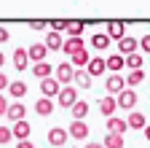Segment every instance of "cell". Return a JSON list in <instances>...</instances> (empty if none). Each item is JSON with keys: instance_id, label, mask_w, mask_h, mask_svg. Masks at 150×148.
Returning a JSON list of instances; mask_svg holds the SVG:
<instances>
[{"instance_id": "cell-35", "label": "cell", "mask_w": 150, "mask_h": 148, "mask_svg": "<svg viewBox=\"0 0 150 148\" xmlns=\"http://www.w3.org/2000/svg\"><path fill=\"white\" fill-rule=\"evenodd\" d=\"M139 46H142V51H145V54H150V35H142Z\"/></svg>"}, {"instance_id": "cell-14", "label": "cell", "mask_w": 150, "mask_h": 148, "mask_svg": "<svg viewBox=\"0 0 150 148\" xmlns=\"http://www.w3.org/2000/svg\"><path fill=\"white\" fill-rule=\"evenodd\" d=\"M13 67L16 70H27L30 67V54H27V49H16L13 51Z\"/></svg>"}, {"instance_id": "cell-2", "label": "cell", "mask_w": 150, "mask_h": 148, "mask_svg": "<svg viewBox=\"0 0 150 148\" xmlns=\"http://www.w3.org/2000/svg\"><path fill=\"white\" fill-rule=\"evenodd\" d=\"M40 92H43V97H46V100H51V97H59V92H62V84H59V81H56V78L51 76V78L40 81Z\"/></svg>"}, {"instance_id": "cell-34", "label": "cell", "mask_w": 150, "mask_h": 148, "mask_svg": "<svg viewBox=\"0 0 150 148\" xmlns=\"http://www.w3.org/2000/svg\"><path fill=\"white\" fill-rule=\"evenodd\" d=\"M46 24H51V22H43V19H32V22H30V27H32V30H43Z\"/></svg>"}, {"instance_id": "cell-3", "label": "cell", "mask_w": 150, "mask_h": 148, "mask_svg": "<svg viewBox=\"0 0 150 148\" xmlns=\"http://www.w3.org/2000/svg\"><path fill=\"white\" fill-rule=\"evenodd\" d=\"M105 35H107L110 41H118V43H121V41L126 38V24H123V22H107Z\"/></svg>"}, {"instance_id": "cell-19", "label": "cell", "mask_w": 150, "mask_h": 148, "mask_svg": "<svg viewBox=\"0 0 150 148\" xmlns=\"http://www.w3.org/2000/svg\"><path fill=\"white\" fill-rule=\"evenodd\" d=\"M88 116V102H83V100H78L72 105V121H83Z\"/></svg>"}, {"instance_id": "cell-10", "label": "cell", "mask_w": 150, "mask_h": 148, "mask_svg": "<svg viewBox=\"0 0 150 148\" xmlns=\"http://www.w3.org/2000/svg\"><path fill=\"white\" fill-rule=\"evenodd\" d=\"M126 129H129L126 119H118V116L107 119V132H110V135H121V137H123V132H126Z\"/></svg>"}, {"instance_id": "cell-33", "label": "cell", "mask_w": 150, "mask_h": 148, "mask_svg": "<svg viewBox=\"0 0 150 148\" xmlns=\"http://www.w3.org/2000/svg\"><path fill=\"white\" fill-rule=\"evenodd\" d=\"M13 137V129H8V127H0V143H8Z\"/></svg>"}, {"instance_id": "cell-27", "label": "cell", "mask_w": 150, "mask_h": 148, "mask_svg": "<svg viewBox=\"0 0 150 148\" xmlns=\"http://www.w3.org/2000/svg\"><path fill=\"white\" fill-rule=\"evenodd\" d=\"M32 73H35L40 81H46V78H51V65H48V62H40V65L32 67Z\"/></svg>"}, {"instance_id": "cell-13", "label": "cell", "mask_w": 150, "mask_h": 148, "mask_svg": "<svg viewBox=\"0 0 150 148\" xmlns=\"http://www.w3.org/2000/svg\"><path fill=\"white\" fill-rule=\"evenodd\" d=\"M67 132H70L75 140H86V137H88V127H86V121H72Z\"/></svg>"}, {"instance_id": "cell-4", "label": "cell", "mask_w": 150, "mask_h": 148, "mask_svg": "<svg viewBox=\"0 0 150 148\" xmlns=\"http://www.w3.org/2000/svg\"><path fill=\"white\" fill-rule=\"evenodd\" d=\"M105 89L110 92V97H115V94H121V92L126 89V78H121L118 73H115V76H107V81H105Z\"/></svg>"}, {"instance_id": "cell-20", "label": "cell", "mask_w": 150, "mask_h": 148, "mask_svg": "<svg viewBox=\"0 0 150 148\" xmlns=\"http://www.w3.org/2000/svg\"><path fill=\"white\" fill-rule=\"evenodd\" d=\"M35 110H38V116H51V113H54V100L40 97V100L35 102Z\"/></svg>"}, {"instance_id": "cell-31", "label": "cell", "mask_w": 150, "mask_h": 148, "mask_svg": "<svg viewBox=\"0 0 150 148\" xmlns=\"http://www.w3.org/2000/svg\"><path fill=\"white\" fill-rule=\"evenodd\" d=\"M126 67H131V70H142V54H131V57H126Z\"/></svg>"}, {"instance_id": "cell-8", "label": "cell", "mask_w": 150, "mask_h": 148, "mask_svg": "<svg viewBox=\"0 0 150 148\" xmlns=\"http://www.w3.org/2000/svg\"><path fill=\"white\" fill-rule=\"evenodd\" d=\"M67 137H70V132H67V129H62V127H54L51 132H48V143H51L54 148H62V145L67 143Z\"/></svg>"}, {"instance_id": "cell-29", "label": "cell", "mask_w": 150, "mask_h": 148, "mask_svg": "<svg viewBox=\"0 0 150 148\" xmlns=\"http://www.w3.org/2000/svg\"><path fill=\"white\" fill-rule=\"evenodd\" d=\"M102 145H105V148H123V137H121V135H110V132H107V137H105Z\"/></svg>"}, {"instance_id": "cell-42", "label": "cell", "mask_w": 150, "mask_h": 148, "mask_svg": "<svg viewBox=\"0 0 150 148\" xmlns=\"http://www.w3.org/2000/svg\"><path fill=\"white\" fill-rule=\"evenodd\" d=\"M3 62H6V54H3V51H0V67H3Z\"/></svg>"}, {"instance_id": "cell-9", "label": "cell", "mask_w": 150, "mask_h": 148, "mask_svg": "<svg viewBox=\"0 0 150 148\" xmlns=\"http://www.w3.org/2000/svg\"><path fill=\"white\" fill-rule=\"evenodd\" d=\"M24 113H27V108L22 105V102H11L8 105V121H13V124H19V121H24Z\"/></svg>"}, {"instance_id": "cell-12", "label": "cell", "mask_w": 150, "mask_h": 148, "mask_svg": "<svg viewBox=\"0 0 150 148\" xmlns=\"http://www.w3.org/2000/svg\"><path fill=\"white\" fill-rule=\"evenodd\" d=\"M118 54H121L123 59L131 57V54H137V38H129V35H126V38L118 43Z\"/></svg>"}, {"instance_id": "cell-6", "label": "cell", "mask_w": 150, "mask_h": 148, "mask_svg": "<svg viewBox=\"0 0 150 148\" xmlns=\"http://www.w3.org/2000/svg\"><path fill=\"white\" fill-rule=\"evenodd\" d=\"M115 100H118V108L131 110V108H137V92H134V89H123Z\"/></svg>"}, {"instance_id": "cell-15", "label": "cell", "mask_w": 150, "mask_h": 148, "mask_svg": "<svg viewBox=\"0 0 150 148\" xmlns=\"http://www.w3.org/2000/svg\"><path fill=\"white\" fill-rule=\"evenodd\" d=\"M115 108H118V100H115V97H110V94H107V97H102V100H99V110H102L107 119H112Z\"/></svg>"}, {"instance_id": "cell-11", "label": "cell", "mask_w": 150, "mask_h": 148, "mask_svg": "<svg viewBox=\"0 0 150 148\" xmlns=\"http://www.w3.org/2000/svg\"><path fill=\"white\" fill-rule=\"evenodd\" d=\"M105 70H107V62H105L102 57H94V59L88 62V67H86V73H88L91 78H99Z\"/></svg>"}, {"instance_id": "cell-21", "label": "cell", "mask_w": 150, "mask_h": 148, "mask_svg": "<svg viewBox=\"0 0 150 148\" xmlns=\"http://www.w3.org/2000/svg\"><path fill=\"white\" fill-rule=\"evenodd\" d=\"M81 49H86L81 38H67V41H64V49H62V51L67 54V57H72V54H75V51H81Z\"/></svg>"}, {"instance_id": "cell-39", "label": "cell", "mask_w": 150, "mask_h": 148, "mask_svg": "<svg viewBox=\"0 0 150 148\" xmlns=\"http://www.w3.org/2000/svg\"><path fill=\"white\" fill-rule=\"evenodd\" d=\"M16 148H35V145H32L30 140H22V143H16Z\"/></svg>"}, {"instance_id": "cell-18", "label": "cell", "mask_w": 150, "mask_h": 148, "mask_svg": "<svg viewBox=\"0 0 150 148\" xmlns=\"http://www.w3.org/2000/svg\"><path fill=\"white\" fill-rule=\"evenodd\" d=\"M30 132H32V129H30V124H27V121L13 124V137H16L19 143H22V140H30Z\"/></svg>"}, {"instance_id": "cell-36", "label": "cell", "mask_w": 150, "mask_h": 148, "mask_svg": "<svg viewBox=\"0 0 150 148\" xmlns=\"http://www.w3.org/2000/svg\"><path fill=\"white\" fill-rule=\"evenodd\" d=\"M6 113H8V100L0 94V116H6Z\"/></svg>"}, {"instance_id": "cell-40", "label": "cell", "mask_w": 150, "mask_h": 148, "mask_svg": "<svg viewBox=\"0 0 150 148\" xmlns=\"http://www.w3.org/2000/svg\"><path fill=\"white\" fill-rule=\"evenodd\" d=\"M86 148H105L102 143H86Z\"/></svg>"}, {"instance_id": "cell-24", "label": "cell", "mask_w": 150, "mask_h": 148, "mask_svg": "<svg viewBox=\"0 0 150 148\" xmlns=\"http://www.w3.org/2000/svg\"><path fill=\"white\" fill-rule=\"evenodd\" d=\"M70 59H72V65H75V67H88V62H91V57H88V51H86V49L75 51Z\"/></svg>"}, {"instance_id": "cell-32", "label": "cell", "mask_w": 150, "mask_h": 148, "mask_svg": "<svg viewBox=\"0 0 150 148\" xmlns=\"http://www.w3.org/2000/svg\"><path fill=\"white\" fill-rule=\"evenodd\" d=\"M67 24H70V22L56 19V22H51V32H62V30H67Z\"/></svg>"}, {"instance_id": "cell-1", "label": "cell", "mask_w": 150, "mask_h": 148, "mask_svg": "<svg viewBox=\"0 0 150 148\" xmlns=\"http://www.w3.org/2000/svg\"><path fill=\"white\" fill-rule=\"evenodd\" d=\"M59 84H72L75 81V67L70 62H62V65H56V76H54Z\"/></svg>"}, {"instance_id": "cell-28", "label": "cell", "mask_w": 150, "mask_h": 148, "mask_svg": "<svg viewBox=\"0 0 150 148\" xmlns=\"http://www.w3.org/2000/svg\"><path fill=\"white\" fill-rule=\"evenodd\" d=\"M75 84H78L81 89H88L91 86V76H88L86 70H75Z\"/></svg>"}, {"instance_id": "cell-22", "label": "cell", "mask_w": 150, "mask_h": 148, "mask_svg": "<svg viewBox=\"0 0 150 148\" xmlns=\"http://www.w3.org/2000/svg\"><path fill=\"white\" fill-rule=\"evenodd\" d=\"M8 94H11V97H16V100H22V97L27 94V84H24V81H11Z\"/></svg>"}, {"instance_id": "cell-5", "label": "cell", "mask_w": 150, "mask_h": 148, "mask_svg": "<svg viewBox=\"0 0 150 148\" xmlns=\"http://www.w3.org/2000/svg\"><path fill=\"white\" fill-rule=\"evenodd\" d=\"M56 100H59V105H62V108H70V110H72V105L78 102V89L64 86V89L59 92V97H56Z\"/></svg>"}, {"instance_id": "cell-7", "label": "cell", "mask_w": 150, "mask_h": 148, "mask_svg": "<svg viewBox=\"0 0 150 148\" xmlns=\"http://www.w3.org/2000/svg\"><path fill=\"white\" fill-rule=\"evenodd\" d=\"M27 54H30V62L40 65V62H46V54H48V49H46V43H32V46L27 49Z\"/></svg>"}, {"instance_id": "cell-37", "label": "cell", "mask_w": 150, "mask_h": 148, "mask_svg": "<svg viewBox=\"0 0 150 148\" xmlns=\"http://www.w3.org/2000/svg\"><path fill=\"white\" fill-rule=\"evenodd\" d=\"M6 41H8V30L0 24V43H6Z\"/></svg>"}, {"instance_id": "cell-17", "label": "cell", "mask_w": 150, "mask_h": 148, "mask_svg": "<svg viewBox=\"0 0 150 148\" xmlns=\"http://www.w3.org/2000/svg\"><path fill=\"white\" fill-rule=\"evenodd\" d=\"M46 49H48V51H59V49H64L62 35H59V32H48V35H46Z\"/></svg>"}, {"instance_id": "cell-30", "label": "cell", "mask_w": 150, "mask_h": 148, "mask_svg": "<svg viewBox=\"0 0 150 148\" xmlns=\"http://www.w3.org/2000/svg\"><path fill=\"white\" fill-rule=\"evenodd\" d=\"M83 22H70L67 24V35H70V38H81V32H83Z\"/></svg>"}, {"instance_id": "cell-26", "label": "cell", "mask_w": 150, "mask_h": 148, "mask_svg": "<svg viewBox=\"0 0 150 148\" xmlns=\"http://www.w3.org/2000/svg\"><path fill=\"white\" fill-rule=\"evenodd\" d=\"M145 81V70H131L126 76V86H139Z\"/></svg>"}, {"instance_id": "cell-25", "label": "cell", "mask_w": 150, "mask_h": 148, "mask_svg": "<svg viewBox=\"0 0 150 148\" xmlns=\"http://www.w3.org/2000/svg\"><path fill=\"white\" fill-rule=\"evenodd\" d=\"M105 62H107V70H112V76H115V73H118V70L126 65V59L121 57V54H112V57H107Z\"/></svg>"}, {"instance_id": "cell-38", "label": "cell", "mask_w": 150, "mask_h": 148, "mask_svg": "<svg viewBox=\"0 0 150 148\" xmlns=\"http://www.w3.org/2000/svg\"><path fill=\"white\" fill-rule=\"evenodd\" d=\"M8 86H11V84H8V78L3 76V73H0V89H8Z\"/></svg>"}, {"instance_id": "cell-16", "label": "cell", "mask_w": 150, "mask_h": 148, "mask_svg": "<svg viewBox=\"0 0 150 148\" xmlns=\"http://www.w3.org/2000/svg\"><path fill=\"white\" fill-rule=\"evenodd\" d=\"M126 124H129L131 129H145V127H147V119L139 113V110H131L129 119H126Z\"/></svg>"}, {"instance_id": "cell-23", "label": "cell", "mask_w": 150, "mask_h": 148, "mask_svg": "<svg viewBox=\"0 0 150 148\" xmlns=\"http://www.w3.org/2000/svg\"><path fill=\"white\" fill-rule=\"evenodd\" d=\"M91 46L97 49V51H105V49L110 46V38H107L105 32H94V35H91Z\"/></svg>"}, {"instance_id": "cell-41", "label": "cell", "mask_w": 150, "mask_h": 148, "mask_svg": "<svg viewBox=\"0 0 150 148\" xmlns=\"http://www.w3.org/2000/svg\"><path fill=\"white\" fill-rule=\"evenodd\" d=\"M145 137H147V140H150V124H147V127H145Z\"/></svg>"}]
</instances>
